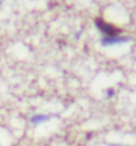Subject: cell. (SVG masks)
<instances>
[{
  "instance_id": "cell-1",
  "label": "cell",
  "mask_w": 136,
  "mask_h": 146,
  "mask_svg": "<svg viewBox=\"0 0 136 146\" xmlns=\"http://www.w3.org/2000/svg\"><path fill=\"white\" fill-rule=\"evenodd\" d=\"M95 24H96V27L103 32V35L104 37H112V36H119L120 33V29L116 27H113L112 24L107 23L104 21L103 19H96L95 20Z\"/></svg>"
},
{
  "instance_id": "cell-2",
  "label": "cell",
  "mask_w": 136,
  "mask_h": 146,
  "mask_svg": "<svg viewBox=\"0 0 136 146\" xmlns=\"http://www.w3.org/2000/svg\"><path fill=\"white\" fill-rule=\"evenodd\" d=\"M129 41L128 37H123V36H112V37H103L101 44L104 46L116 45V44H123V42Z\"/></svg>"
},
{
  "instance_id": "cell-3",
  "label": "cell",
  "mask_w": 136,
  "mask_h": 146,
  "mask_svg": "<svg viewBox=\"0 0 136 146\" xmlns=\"http://www.w3.org/2000/svg\"><path fill=\"white\" fill-rule=\"evenodd\" d=\"M51 117H52V115H48V114H35L31 117V122L32 123H42V122L48 121Z\"/></svg>"
},
{
  "instance_id": "cell-4",
  "label": "cell",
  "mask_w": 136,
  "mask_h": 146,
  "mask_svg": "<svg viewBox=\"0 0 136 146\" xmlns=\"http://www.w3.org/2000/svg\"><path fill=\"white\" fill-rule=\"evenodd\" d=\"M105 96L108 97V98H111V97H113V96H115V90H113L112 88L107 89V90H105Z\"/></svg>"
},
{
  "instance_id": "cell-5",
  "label": "cell",
  "mask_w": 136,
  "mask_h": 146,
  "mask_svg": "<svg viewBox=\"0 0 136 146\" xmlns=\"http://www.w3.org/2000/svg\"><path fill=\"white\" fill-rule=\"evenodd\" d=\"M111 146H123V145H111Z\"/></svg>"
}]
</instances>
